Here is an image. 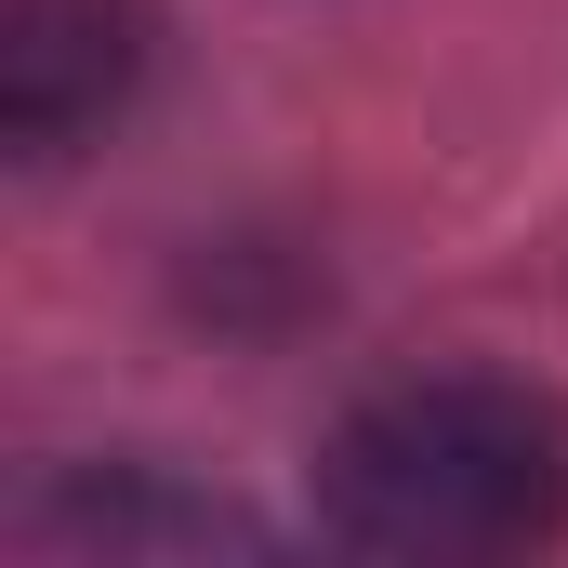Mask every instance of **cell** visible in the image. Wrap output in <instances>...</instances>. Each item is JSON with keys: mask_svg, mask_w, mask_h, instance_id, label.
I'll use <instances>...</instances> for the list:
<instances>
[{"mask_svg": "<svg viewBox=\"0 0 568 568\" xmlns=\"http://www.w3.org/2000/svg\"><path fill=\"white\" fill-rule=\"evenodd\" d=\"M317 529L357 556H529L568 529V410L503 371H410L317 449Z\"/></svg>", "mask_w": 568, "mask_h": 568, "instance_id": "6da1fadb", "label": "cell"}, {"mask_svg": "<svg viewBox=\"0 0 568 568\" xmlns=\"http://www.w3.org/2000/svg\"><path fill=\"white\" fill-rule=\"evenodd\" d=\"M145 80V13L133 0H13L0 13V133L13 159L93 145Z\"/></svg>", "mask_w": 568, "mask_h": 568, "instance_id": "7a4b0ae2", "label": "cell"}, {"mask_svg": "<svg viewBox=\"0 0 568 568\" xmlns=\"http://www.w3.org/2000/svg\"><path fill=\"white\" fill-rule=\"evenodd\" d=\"M27 542H252V516L225 503H159V489H67V503H27Z\"/></svg>", "mask_w": 568, "mask_h": 568, "instance_id": "3957f363", "label": "cell"}]
</instances>
